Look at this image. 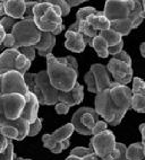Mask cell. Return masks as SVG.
<instances>
[{
    "instance_id": "8fae6325",
    "label": "cell",
    "mask_w": 145,
    "mask_h": 160,
    "mask_svg": "<svg viewBox=\"0 0 145 160\" xmlns=\"http://www.w3.org/2000/svg\"><path fill=\"white\" fill-rule=\"evenodd\" d=\"M99 116L95 108L92 107H81L72 114V124L75 131L82 135H93L92 131L95 124L99 122Z\"/></svg>"
},
{
    "instance_id": "f1b7e54d",
    "label": "cell",
    "mask_w": 145,
    "mask_h": 160,
    "mask_svg": "<svg viewBox=\"0 0 145 160\" xmlns=\"http://www.w3.org/2000/svg\"><path fill=\"white\" fill-rule=\"evenodd\" d=\"M16 23H17L16 19H14V18H12V17H8V16H5V17H3L1 20H0V27H3V28L9 34V32L12 33L13 28H14V26L16 25Z\"/></svg>"
},
{
    "instance_id": "d4e9b609",
    "label": "cell",
    "mask_w": 145,
    "mask_h": 160,
    "mask_svg": "<svg viewBox=\"0 0 145 160\" xmlns=\"http://www.w3.org/2000/svg\"><path fill=\"white\" fill-rule=\"evenodd\" d=\"M110 28L113 29L115 32H117V33H119L121 36H126L133 29H135V27H134L133 22L129 18H127V19H119V20H115V22H111Z\"/></svg>"
},
{
    "instance_id": "d590c367",
    "label": "cell",
    "mask_w": 145,
    "mask_h": 160,
    "mask_svg": "<svg viewBox=\"0 0 145 160\" xmlns=\"http://www.w3.org/2000/svg\"><path fill=\"white\" fill-rule=\"evenodd\" d=\"M117 148L119 150V156L116 160H128L127 159V147L124 144V143L117 142Z\"/></svg>"
},
{
    "instance_id": "7402d4cb",
    "label": "cell",
    "mask_w": 145,
    "mask_h": 160,
    "mask_svg": "<svg viewBox=\"0 0 145 160\" xmlns=\"http://www.w3.org/2000/svg\"><path fill=\"white\" fill-rule=\"evenodd\" d=\"M55 45H56V35H53L52 33L42 32L40 42L34 48L38 51V54L40 57L46 58L49 54H52V50L55 48Z\"/></svg>"
},
{
    "instance_id": "ac0fdd59",
    "label": "cell",
    "mask_w": 145,
    "mask_h": 160,
    "mask_svg": "<svg viewBox=\"0 0 145 160\" xmlns=\"http://www.w3.org/2000/svg\"><path fill=\"white\" fill-rule=\"evenodd\" d=\"M5 12L14 19H24L26 15L27 5L25 0H3Z\"/></svg>"
},
{
    "instance_id": "e575fe53",
    "label": "cell",
    "mask_w": 145,
    "mask_h": 160,
    "mask_svg": "<svg viewBox=\"0 0 145 160\" xmlns=\"http://www.w3.org/2000/svg\"><path fill=\"white\" fill-rule=\"evenodd\" d=\"M69 108H70L69 105H67L66 103H61V102H59V103L55 106L56 112H57V114H59V115H66V114H68Z\"/></svg>"
},
{
    "instance_id": "83f0119b",
    "label": "cell",
    "mask_w": 145,
    "mask_h": 160,
    "mask_svg": "<svg viewBox=\"0 0 145 160\" xmlns=\"http://www.w3.org/2000/svg\"><path fill=\"white\" fill-rule=\"evenodd\" d=\"M103 38L108 42L109 46H115L117 44H119L122 41V36L119 33L115 32L113 29H108V31H103L99 33Z\"/></svg>"
},
{
    "instance_id": "ffe728a7",
    "label": "cell",
    "mask_w": 145,
    "mask_h": 160,
    "mask_svg": "<svg viewBox=\"0 0 145 160\" xmlns=\"http://www.w3.org/2000/svg\"><path fill=\"white\" fill-rule=\"evenodd\" d=\"M25 97H26V105L24 107V111L20 117L24 118L25 121H27L30 124H32L38 120V112L40 103H39L38 97L31 92H27Z\"/></svg>"
},
{
    "instance_id": "8992f818",
    "label": "cell",
    "mask_w": 145,
    "mask_h": 160,
    "mask_svg": "<svg viewBox=\"0 0 145 160\" xmlns=\"http://www.w3.org/2000/svg\"><path fill=\"white\" fill-rule=\"evenodd\" d=\"M12 34L15 37L14 49L19 50L22 48L36 45L41 40L42 32L34 23L33 16H30L22 20H18L13 28Z\"/></svg>"
},
{
    "instance_id": "484cf974",
    "label": "cell",
    "mask_w": 145,
    "mask_h": 160,
    "mask_svg": "<svg viewBox=\"0 0 145 160\" xmlns=\"http://www.w3.org/2000/svg\"><path fill=\"white\" fill-rule=\"evenodd\" d=\"M145 158V144L144 142L133 143L127 148L128 160H144Z\"/></svg>"
},
{
    "instance_id": "ee69618b",
    "label": "cell",
    "mask_w": 145,
    "mask_h": 160,
    "mask_svg": "<svg viewBox=\"0 0 145 160\" xmlns=\"http://www.w3.org/2000/svg\"><path fill=\"white\" fill-rule=\"evenodd\" d=\"M139 52H141V55L143 58H145V42L139 45Z\"/></svg>"
},
{
    "instance_id": "bcb514c9",
    "label": "cell",
    "mask_w": 145,
    "mask_h": 160,
    "mask_svg": "<svg viewBox=\"0 0 145 160\" xmlns=\"http://www.w3.org/2000/svg\"><path fill=\"white\" fill-rule=\"evenodd\" d=\"M15 160H32V159H24V158H22V157H16Z\"/></svg>"
},
{
    "instance_id": "ab89813d",
    "label": "cell",
    "mask_w": 145,
    "mask_h": 160,
    "mask_svg": "<svg viewBox=\"0 0 145 160\" xmlns=\"http://www.w3.org/2000/svg\"><path fill=\"white\" fill-rule=\"evenodd\" d=\"M12 142L10 139H8L7 137L5 135H1V147H0V153H3V152L6 151V149L8 148L9 143Z\"/></svg>"
},
{
    "instance_id": "8d00e7d4",
    "label": "cell",
    "mask_w": 145,
    "mask_h": 160,
    "mask_svg": "<svg viewBox=\"0 0 145 160\" xmlns=\"http://www.w3.org/2000/svg\"><path fill=\"white\" fill-rule=\"evenodd\" d=\"M1 46H3V48H7V49H14V46H15V37H14V35H13L12 33L7 34L5 41H3V43H1Z\"/></svg>"
},
{
    "instance_id": "836d02e7",
    "label": "cell",
    "mask_w": 145,
    "mask_h": 160,
    "mask_svg": "<svg viewBox=\"0 0 145 160\" xmlns=\"http://www.w3.org/2000/svg\"><path fill=\"white\" fill-rule=\"evenodd\" d=\"M108 130V123L105 121H99L98 123L95 124V126L93 128V131H92V134L93 135H98L102 132H105Z\"/></svg>"
},
{
    "instance_id": "603a6c76",
    "label": "cell",
    "mask_w": 145,
    "mask_h": 160,
    "mask_svg": "<svg viewBox=\"0 0 145 160\" xmlns=\"http://www.w3.org/2000/svg\"><path fill=\"white\" fill-rule=\"evenodd\" d=\"M65 160H99V157L91 148L76 147L70 150L69 156Z\"/></svg>"
},
{
    "instance_id": "d6986e66",
    "label": "cell",
    "mask_w": 145,
    "mask_h": 160,
    "mask_svg": "<svg viewBox=\"0 0 145 160\" xmlns=\"http://www.w3.org/2000/svg\"><path fill=\"white\" fill-rule=\"evenodd\" d=\"M65 37H66L65 48H66L67 50H69V51L75 52V53H82L87 45L84 36H83L79 32L68 29V31L65 33Z\"/></svg>"
},
{
    "instance_id": "60d3db41",
    "label": "cell",
    "mask_w": 145,
    "mask_h": 160,
    "mask_svg": "<svg viewBox=\"0 0 145 160\" xmlns=\"http://www.w3.org/2000/svg\"><path fill=\"white\" fill-rule=\"evenodd\" d=\"M67 2H68V5L70 7H75L78 6V5H82L84 2V0H67Z\"/></svg>"
},
{
    "instance_id": "5b68a950",
    "label": "cell",
    "mask_w": 145,
    "mask_h": 160,
    "mask_svg": "<svg viewBox=\"0 0 145 160\" xmlns=\"http://www.w3.org/2000/svg\"><path fill=\"white\" fill-rule=\"evenodd\" d=\"M25 81H26L29 92L38 97L40 105H57L59 103V94L60 90L56 89L50 81L49 74L46 70H42L36 73L25 74Z\"/></svg>"
},
{
    "instance_id": "ba28073f",
    "label": "cell",
    "mask_w": 145,
    "mask_h": 160,
    "mask_svg": "<svg viewBox=\"0 0 145 160\" xmlns=\"http://www.w3.org/2000/svg\"><path fill=\"white\" fill-rule=\"evenodd\" d=\"M31 61L17 49H7L0 55V74L9 71H18L23 76L31 68Z\"/></svg>"
},
{
    "instance_id": "f546056e",
    "label": "cell",
    "mask_w": 145,
    "mask_h": 160,
    "mask_svg": "<svg viewBox=\"0 0 145 160\" xmlns=\"http://www.w3.org/2000/svg\"><path fill=\"white\" fill-rule=\"evenodd\" d=\"M49 1L52 3V5H56V6H58L59 8H60L61 12H62V16L69 15L70 8H72V7L68 5L67 0H49Z\"/></svg>"
},
{
    "instance_id": "7a4b0ae2",
    "label": "cell",
    "mask_w": 145,
    "mask_h": 160,
    "mask_svg": "<svg viewBox=\"0 0 145 160\" xmlns=\"http://www.w3.org/2000/svg\"><path fill=\"white\" fill-rule=\"evenodd\" d=\"M46 59V71L52 86L60 92H70L74 89L78 78V63L75 58L70 55L57 58L49 54Z\"/></svg>"
},
{
    "instance_id": "4fadbf2b",
    "label": "cell",
    "mask_w": 145,
    "mask_h": 160,
    "mask_svg": "<svg viewBox=\"0 0 145 160\" xmlns=\"http://www.w3.org/2000/svg\"><path fill=\"white\" fill-rule=\"evenodd\" d=\"M98 12H99V10H96L94 7H83L76 12V22L74 24H72L69 26V28H68L70 31L79 32L84 36L85 41H86V43L89 45L99 35V33H98V31L93 28L91 24H89L87 17L91 16V15L98 14Z\"/></svg>"
},
{
    "instance_id": "7c38bea8",
    "label": "cell",
    "mask_w": 145,
    "mask_h": 160,
    "mask_svg": "<svg viewBox=\"0 0 145 160\" xmlns=\"http://www.w3.org/2000/svg\"><path fill=\"white\" fill-rule=\"evenodd\" d=\"M26 105V97L19 94H10L0 96V116L7 120H17L22 116Z\"/></svg>"
},
{
    "instance_id": "7dc6e473",
    "label": "cell",
    "mask_w": 145,
    "mask_h": 160,
    "mask_svg": "<svg viewBox=\"0 0 145 160\" xmlns=\"http://www.w3.org/2000/svg\"><path fill=\"white\" fill-rule=\"evenodd\" d=\"M142 5H143V12H144V16H145V0L142 1Z\"/></svg>"
},
{
    "instance_id": "d6a6232c",
    "label": "cell",
    "mask_w": 145,
    "mask_h": 160,
    "mask_svg": "<svg viewBox=\"0 0 145 160\" xmlns=\"http://www.w3.org/2000/svg\"><path fill=\"white\" fill-rule=\"evenodd\" d=\"M20 53L23 55H25V57L29 59L31 62H32L33 60H34L35 58V53H36V50H35L34 46H29V48H22V49H19Z\"/></svg>"
},
{
    "instance_id": "b9f144b4",
    "label": "cell",
    "mask_w": 145,
    "mask_h": 160,
    "mask_svg": "<svg viewBox=\"0 0 145 160\" xmlns=\"http://www.w3.org/2000/svg\"><path fill=\"white\" fill-rule=\"evenodd\" d=\"M139 132H141V135H142V142L145 143V123L139 125Z\"/></svg>"
},
{
    "instance_id": "44dd1931",
    "label": "cell",
    "mask_w": 145,
    "mask_h": 160,
    "mask_svg": "<svg viewBox=\"0 0 145 160\" xmlns=\"http://www.w3.org/2000/svg\"><path fill=\"white\" fill-rule=\"evenodd\" d=\"M83 99H84V87L78 82L70 92H60L59 94V102L66 103L70 107L81 104Z\"/></svg>"
},
{
    "instance_id": "cb8c5ba5",
    "label": "cell",
    "mask_w": 145,
    "mask_h": 160,
    "mask_svg": "<svg viewBox=\"0 0 145 160\" xmlns=\"http://www.w3.org/2000/svg\"><path fill=\"white\" fill-rule=\"evenodd\" d=\"M87 22L91 24L93 28L98 32H103L110 29L111 22L105 17V15L103 12H99L98 14L91 15L87 17Z\"/></svg>"
},
{
    "instance_id": "7bdbcfd3",
    "label": "cell",
    "mask_w": 145,
    "mask_h": 160,
    "mask_svg": "<svg viewBox=\"0 0 145 160\" xmlns=\"http://www.w3.org/2000/svg\"><path fill=\"white\" fill-rule=\"evenodd\" d=\"M7 34H8V33H7V32L5 31V29H3V27H0V42H1V43H3V41H5V38H6Z\"/></svg>"
},
{
    "instance_id": "f6af8a7d",
    "label": "cell",
    "mask_w": 145,
    "mask_h": 160,
    "mask_svg": "<svg viewBox=\"0 0 145 160\" xmlns=\"http://www.w3.org/2000/svg\"><path fill=\"white\" fill-rule=\"evenodd\" d=\"M0 15H1V16H5V15H6V12H5V6H3V0L0 2Z\"/></svg>"
},
{
    "instance_id": "9a60e30c",
    "label": "cell",
    "mask_w": 145,
    "mask_h": 160,
    "mask_svg": "<svg viewBox=\"0 0 145 160\" xmlns=\"http://www.w3.org/2000/svg\"><path fill=\"white\" fill-rule=\"evenodd\" d=\"M1 76V96L10 94H19L26 96L29 92L25 76L18 71H9Z\"/></svg>"
},
{
    "instance_id": "4316f807",
    "label": "cell",
    "mask_w": 145,
    "mask_h": 160,
    "mask_svg": "<svg viewBox=\"0 0 145 160\" xmlns=\"http://www.w3.org/2000/svg\"><path fill=\"white\" fill-rule=\"evenodd\" d=\"M90 46H92L93 49L95 50L96 54L99 55L100 58L105 59V58H108V55H109V44L100 34L91 42Z\"/></svg>"
},
{
    "instance_id": "3957f363",
    "label": "cell",
    "mask_w": 145,
    "mask_h": 160,
    "mask_svg": "<svg viewBox=\"0 0 145 160\" xmlns=\"http://www.w3.org/2000/svg\"><path fill=\"white\" fill-rule=\"evenodd\" d=\"M103 12L110 22L129 18L135 28L145 19L142 1L137 0H108L105 3Z\"/></svg>"
},
{
    "instance_id": "6da1fadb",
    "label": "cell",
    "mask_w": 145,
    "mask_h": 160,
    "mask_svg": "<svg viewBox=\"0 0 145 160\" xmlns=\"http://www.w3.org/2000/svg\"><path fill=\"white\" fill-rule=\"evenodd\" d=\"M133 92L127 86L113 81L109 88L96 94L95 111L109 125L120 124L125 114L132 108Z\"/></svg>"
},
{
    "instance_id": "2e32d148",
    "label": "cell",
    "mask_w": 145,
    "mask_h": 160,
    "mask_svg": "<svg viewBox=\"0 0 145 160\" xmlns=\"http://www.w3.org/2000/svg\"><path fill=\"white\" fill-rule=\"evenodd\" d=\"M107 68L109 70V72L112 74L113 81L117 83L127 86L128 83L134 79V71L132 66H129V64H127L125 62H121V61L119 60H116L115 58L109 60Z\"/></svg>"
},
{
    "instance_id": "5bb4252c",
    "label": "cell",
    "mask_w": 145,
    "mask_h": 160,
    "mask_svg": "<svg viewBox=\"0 0 145 160\" xmlns=\"http://www.w3.org/2000/svg\"><path fill=\"white\" fill-rule=\"evenodd\" d=\"M0 131L1 135H5L10 140L22 141L29 137L30 123L22 117L12 121L0 116Z\"/></svg>"
},
{
    "instance_id": "74e56055",
    "label": "cell",
    "mask_w": 145,
    "mask_h": 160,
    "mask_svg": "<svg viewBox=\"0 0 145 160\" xmlns=\"http://www.w3.org/2000/svg\"><path fill=\"white\" fill-rule=\"evenodd\" d=\"M113 58H115L116 60H119V61H121V62H125V63H127V64H129V66H132V59L126 51H121L120 53H118V54L115 55Z\"/></svg>"
},
{
    "instance_id": "52a82bcc",
    "label": "cell",
    "mask_w": 145,
    "mask_h": 160,
    "mask_svg": "<svg viewBox=\"0 0 145 160\" xmlns=\"http://www.w3.org/2000/svg\"><path fill=\"white\" fill-rule=\"evenodd\" d=\"M89 148L92 149L101 160H116L120 153L117 148L115 134L110 130H107L98 135H93Z\"/></svg>"
},
{
    "instance_id": "30bf717a",
    "label": "cell",
    "mask_w": 145,
    "mask_h": 160,
    "mask_svg": "<svg viewBox=\"0 0 145 160\" xmlns=\"http://www.w3.org/2000/svg\"><path fill=\"white\" fill-rule=\"evenodd\" d=\"M75 128L72 123L57 129L52 134H44L42 137L43 147L49 149L52 153H60L62 150L69 148V138L72 137Z\"/></svg>"
},
{
    "instance_id": "f35d334b",
    "label": "cell",
    "mask_w": 145,
    "mask_h": 160,
    "mask_svg": "<svg viewBox=\"0 0 145 160\" xmlns=\"http://www.w3.org/2000/svg\"><path fill=\"white\" fill-rule=\"evenodd\" d=\"M122 49H124V41H121L120 43L115 46H109V54H112L115 57L118 53H120L122 51Z\"/></svg>"
},
{
    "instance_id": "277c9868",
    "label": "cell",
    "mask_w": 145,
    "mask_h": 160,
    "mask_svg": "<svg viewBox=\"0 0 145 160\" xmlns=\"http://www.w3.org/2000/svg\"><path fill=\"white\" fill-rule=\"evenodd\" d=\"M33 18L34 23L41 32L58 35L65 28L60 8L56 5H52L49 0L39 1L33 9Z\"/></svg>"
},
{
    "instance_id": "1f68e13d",
    "label": "cell",
    "mask_w": 145,
    "mask_h": 160,
    "mask_svg": "<svg viewBox=\"0 0 145 160\" xmlns=\"http://www.w3.org/2000/svg\"><path fill=\"white\" fill-rule=\"evenodd\" d=\"M42 122H43V120L38 117V120L35 121L34 123L30 124L29 137H35V135L38 134L39 132L41 131V129H42Z\"/></svg>"
},
{
    "instance_id": "c3c4849f",
    "label": "cell",
    "mask_w": 145,
    "mask_h": 160,
    "mask_svg": "<svg viewBox=\"0 0 145 160\" xmlns=\"http://www.w3.org/2000/svg\"><path fill=\"white\" fill-rule=\"evenodd\" d=\"M144 144H145V143H144ZM144 160H145V158H144Z\"/></svg>"
},
{
    "instance_id": "e0dca14e",
    "label": "cell",
    "mask_w": 145,
    "mask_h": 160,
    "mask_svg": "<svg viewBox=\"0 0 145 160\" xmlns=\"http://www.w3.org/2000/svg\"><path fill=\"white\" fill-rule=\"evenodd\" d=\"M133 102L132 108L137 113H145V81L139 77L133 79Z\"/></svg>"
},
{
    "instance_id": "4dcf8cb0",
    "label": "cell",
    "mask_w": 145,
    "mask_h": 160,
    "mask_svg": "<svg viewBox=\"0 0 145 160\" xmlns=\"http://www.w3.org/2000/svg\"><path fill=\"white\" fill-rule=\"evenodd\" d=\"M15 159H16V156H15V152H14V144H13V142H10L8 148L6 149V151L0 153V160H15Z\"/></svg>"
},
{
    "instance_id": "9c48e42d",
    "label": "cell",
    "mask_w": 145,
    "mask_h": 160,
    "mask_svg": "<svg viewBox=\"0 0 145 160\" xmlns=\"http://www.w3.org/2000/svg\"><path fill=\"white\" fill-rule=\"evenodd\" d=\"M84 80L86 82L87 90L93 94H99L100 92L109 88L113 81L109 77V70L105 66L100 63H94L90 70L85 73Z\"/></svg>"
}]
</instances>
